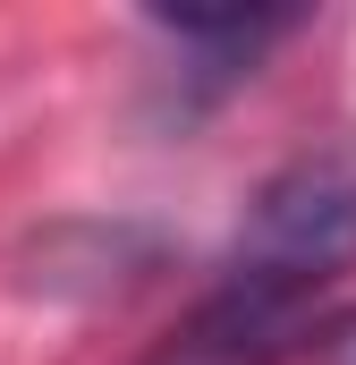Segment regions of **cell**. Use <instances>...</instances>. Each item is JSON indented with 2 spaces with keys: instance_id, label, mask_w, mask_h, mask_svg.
<instances>
[{
  "instance_id": "1",
  "label": "cell",
  "mask_w": 356,
  "mask_h": 365,
  "mask_svg": "<svg viewBox=\"0 0 356 365\" xmlns=\"http://www.w3.org/2000/svg\"><path fill=\"white\" fill-rule=\"evenodd\" d=\"M340 272H356V145L297 153L246 204V230L229 247V289L305 314Z\"/></svg>"
},
{
  "instance_id": "2",
  "label": "cell",
  "mask_w": 356,
  "mask_h": 365,
  "mask_svg": "<svg viewBox=\"0 0 356 365\" xmlns=\"http://www.w3.org/2000/svg\"><path fill=\"white\" fill-rule=\"evenodd\" d=\"M297 323H305V314L263 306V297H246V289L221 280L145 365H280V349L297 340Z\"/></svg>"
},
{
  "instance_id": "3",
  "label": "cell",
  "mask_w": 356,
  "mask_h": 365,
  "mask_svg": "<svg viewBox=\"0 0 356 365\" xmlns=\"http://www.w3.org/2000/svg\"><path fill=\"white\" fill-rule=\"evenodd\" d=\"M305 357H314V365H356V306H348V314H331V323H314Z\"/></svg>"
}]
</instances>
